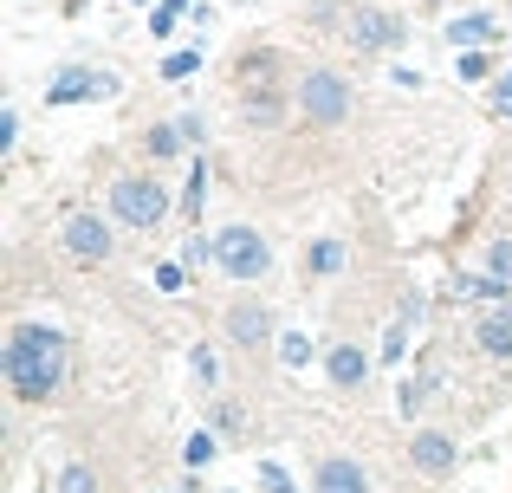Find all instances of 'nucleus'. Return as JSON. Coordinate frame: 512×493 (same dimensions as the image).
<instances>
[{"label":"nucleus","mask_w":512,"mask_h":493,"mask_svg":"<svg viewBox=\"0 0 512 493\" xmlns=\"http://www.w3.org/2000/svg\"><path fill=\"white\" fill-rule=\"evenodd\" d=\"M59 247L72 253L78 266H111L117 260V234L104 215H91V208H72V215L59 221Z\"/></svg>","instance_id":"8"},{"label":"nucleus","mask_w":512,"mask_h":493,"mask_svg":"<svg viewBox=\"0 0 512 493\" xmlns=\"http://www.w3.org/2000/svg\"><path fill=\"white\" fill-rule=\"evenodd\" d=\"M201 72V52H169L163 59V78H195Z\"/></svg>","instance_id":"27"},{"label":"nucleus","mask_w":512,"mask_h":493,"mask_svg":"<svg viewBox=\"0 0 512 493\" xmlns=\"http://www.w3.org/2000/svg\"><path fill=\"white\" fill-rule=\"evenodd\" d=\"M221 331H227V344L234 351H247V357H266L279 344V318H273V305L266 299H227V312H221Z\"/></svg>","instance_id":"7"},{"label":"nucleus","mask_w":512,"mask_h":493,"mask_svg":"<svg viewBox=\"0 0 512 493\" xmlns=\"http://www.w3.org/2000/svg\"><path fill=\"white\" fill-rule=\"evenodd\" d=\"M454 72H461V85H480V78L493 72V59H487V46H474V52H461L454 59Z\"/></svg>","instance_id":"25"},{"label":"nucleus","mask_w":512,"mask_h":493,"mask_svg":"<svg viewBox=\"0 0 512 493\" xmlns=\"http://www.w3.org/2000/svg\"><path fill=\"white\" fill-rule=\"evenodd\" d=\"M104 202H111V215L124 221V228H137V234H156L169 221V189H163V176H117L111 189H104Z\"/></svg>","instance_id":"4"},{"label":"nucleus","mask_w":512,"mask_h":493,"mask_svg":"<svg viewBox=\"0 0 512 493\" xmlns=\"http://www.w3.org/2000/svg\"><path fill=\"white\" fill-rule=\"evenodd\" d=\"M467 344H474L487 364H512V299L506 305H480L474 325H467Z\"/></svg>","instance_id":"10"},{"label":"nucleus","mask_w":512,"mask_h":493,"mask_svg":"<svg viewBox=\"0 0 512 493\" xmlns=\"http://www.w3.org/2000/svg\"><path fill=\"white\" fill-rule=\"evenodd\" d=\"M279 364L305 370V364H312V338H305V331H279Z\"/></svg>","instance_id":"21"},{"label":"nucleus","mask_w":512,"mask_h":493,"mask_svg":"<svg viewBox=\"0 0 512 493\" xmlns=\"http://www.w3.org/2000/svg\"><path fill=\"white\" fill-rule=\"evenodd\" d=\"M117 85L124 78L111 65H59L46 78V104H104V98H117Z\"/></svg>","instance_id":"9"},{"label":"nucleus","mask_w":512,"mask_h":493,"mask_svg":"<svg viewBox=\"0 0 512 493\" xmlns=\"http://www.w3.org/2000/svg\"><path fill=\"white\" fill-rule=\"evenodd\" d=\"M441 39H448L454 52H474V46H500V39H506V26H500V13L474 7V13H454V20L441 26Z\"/></svg>","instance_id":"13"},{"label":"nucleus","mask_w":512,"mask_h":493,"mask_svg":"<svg viewBox=\"0 0 512 493\" xmlns=\"http://www.w3.org/2000/svg\"><path fill=\"white\" fill-rule=\"evenodd\" d=\"M156 286H163V292H175V286H182V266H175V260H163V266H156Z\"/></svg>","instance_id":"33"},{"label":"nucleus","mask_w":512,"mask_h":493,"mask_svg":"<svg viewBox=\"0 0 512 493\" xmlns=\"http://www.w3.org/2000/svg\"><path fill=\"white\" fill-rule=\"evenodd\" d=\"M195 377L208 383V390H214V383H221V357H214L208 344H195Z\"/></svg>","instance_id":"29"},{"label":"nucleus","mask_w":512,"mask_h":493,"mask_svg":"<svg viewBox=\"0 0 512 493\" xmlns=\"http://www.w3.org/2000/svg\"><path fill=\"white\" fill-rule=\"evenodd\" d=\"M188 7H195V0H163V7H150V33H156V39H169V33H175V20H182Z\"/></svg>","instance_id":"24"},{"label":"nucleus","mask_w":512,"mask_h":493,"mask_svg":"<svg viewBox=\"0 0 512 493\" xmlns=\"http://www.w3.org/2000/svg\"><path fill=\"white\" fill-rule=\"evenodd\" d=\"M260 487H266V493H299V487H292V474L279 468V461H260Z\"/></svg>","instance_id":"28"},{"label":"nucleus","mask_w":512,"mask_h":493,"mask_svg":"<svg viewBox=\"0 0 512 493\" xmlns=\"http://www.w3.org/2000/svg\"><path fill=\"white\" fill-rule=\"evenodd\" d=\"M214 455H221V442H214V429H195V435H188V448H182V461H188V468H208Z\"/></svg>","instance_id":"23"},{"label":"nucleus","mask_w":512,"mask_h":493,"mask_svg":"<svg viewBox=\"0 0 512 493\" xmlns=\"http://www.w3.org/2000/svg\"><path fill=\"white\" fill-rule=\"evenodd\" d=\"M461 299H474V305H506V299H512V279H500V273H467V279H461Z\"/></svg>","instance_id":"18"},{"label":"nucleus","mask_w":512,"mask_h":493,"mask_svg":"<svg viewBox=\"0 0 512 493\" xmlns=\"http://www.w3.org/2000/svg\"><path fill=\"white\" fill-rule=\"evenodd\" d=\"M214 266L227 279H240V286H253V279L273 273V241L260 228H221L214 234Z\"/></svg>","instance_id":"6"},{"label":"nucleus","mask_w":512,"mask_h":493,"mask_svg":"<svg viewBox=\"0 0 512 493\" xmlns=\"http://www.w3.org/2000/svg\"><path fill=\"white\" fill-rule=\"evenodd\" d=\"M350 111H357V91H350L344 72H331V65L299 72V117L312 130H338V124H350Z\"/></svg>","instance_id":"3"},{"label":"nucleus","mask_w":512,"mask_h":493,"mask_svg":"<svg viewBox=\"0 0 512 493\" xmlns=\"http://www.w3.org/2000/svg\"><path fill=\"white\" fill-rule=\"evenodd\" d=\"M234 98H240L247 130L273 137V130L299 111V78L286 85V59H279V52H247V59H240V72H234Z\"/></svg>","instance_id":"2"},{"label":"nucleus","mask_w":512,"mask_h":493,"mask_svg":"<svg viewBox=\"0 0 512 493\" xmlns=\"http://www.w3.org/2000/svg\"><path fill=\"white\" fill-rule=\"evenodd\" d=\"M409 461H415V474H428V481H448L454 461H461V448H454V435H448V429H415Z\"/></svg>","instance_id":"12"},{"label":"nucleus","mask_w":512,"mask_h":493,"mask_svg":"<svg viewBox=\"0 0 512 493\" xmlns=\"http://www.w3.org/2000/svg\"><path fill=\"white\" fill-rule=\"evenodd\" d=\"M312 493H370V474L350 455H318L312 461Z\"/></svg>","instance_id":"14"},{"label":"nucleus","mask_w":512,"mask_h":493,"mask_svg":"<svg viewBox=\"0 0 512 493\" xmlns=\"http://www.w3.org/2000/svg\"><path fill=\"white\" fill-rule=\"evenodd\" d=\"M59 493H98V468H85V461H65V468H59Z\"/></svg>","instance_id":"22"},{"label":"nucleus","mask_w":512,"mask_h":493,"mask_svg":"<svg viewBox=\"0 0 512 493\" xmlns=\"http://www.w3.org/2000/svg\"><path fill=\"white\" fill-rule=\"evenodd\" d=\"M182 150H195V143H188V130H182V117H175V124H150V130H143V156H150L156 169L175 163Z\"/></svg>","instance_id":"16"},{"label":"nucleus","mask_w":512,"mask_h":493,"mask_svg":"<svg viewBox=\"0 0 512 493\" xmlns=\"http://www.w3.org/2000/svg\"><path fill=\"white\" fill-rule=\"evenodd\" d=\"M201 195H208V156H195V163H188V189H182V202H175V208L195 221L201 215Z\"/></svg>","instance_id":"20"},{"label":"nucleus","mask_w":512,"mask_h":493,"mask_svg":"<svg viewBox=\"0 0 512 493\" xmlns=\"http://www.w3.org/2000/svg\"><path fill=\"white\" fill-rule=\"evenodd\" d=\"M344 20H350L344 0H312V26H325V33H344Z\"/></svg>","instance_id":"26"},{"label":"nucleus","mask_w":512,"mask_h":493,"mask_svg":"<svg viewBox=\"0 0 512 493\" xmlns=\"http://www.w3.org/2000/svg\"><path fill=\"white\" fill-rule=\"evenodd\" d=\"M428 403H435V364H422L415 377H402V390H396V409H402V416H422Z\"/></svg>","instance_id":"17"},{"label":"nucleus","mask_w":512,"mask_h":493,"mask_svg":"<svg viewBox=\"0 0 512 493\" xmlns=\"http://www.w3.org/2000/svg\"><path fill=\"white\" fill-rule=\"evenodd\" d=\"M493 117H512V65H506V72H500V85H493Z\"/></svg>","instance_id":"30"},{"label":"nucleus","mask_w":512,"mask_h":493,"mask_svg":"<svg viewBox=\"0 0 512 493\" xmlns=\"http://www.w3.org/2000/svg\"><path fill=\"white\" fill-rule=\"evenodd\" d=\"M344 260H350V247H344V241H331V234H325V241H305V273H312V279L338 273Z\"/></svg>","instance_id":"19"},{"label":"nucleus","mask_w":512,"mask_h":493,"mask_svg":"<svg viewBox=\"0 0 512 493\" xmlns=\"http://www.w3.org/2000/svg\"><path fill=\"white\" fill-rule=\"evenodd\" d=\"M409 39V20L396 7H376V0H350V20H344V46L363 52V59H383Z\"/></svg>","instance_id":"5"},{"label":"nucleus","mask_w":512,"mask_h":493,"mask_svg":"<svg viewBox=\"0 0 512 493\" xmlns=\"http://www.w3.org/2000/svg\"><path fill=\"white\" fill-rule=\"evenodd\" d=\"M487 273L512 279V241H493V247H487Z\"/></svg>","instance_id":"31"},{"label":"nucleus","mask_w":512,"mask_h":493,"mask_svg":"<svg viewBox=\"0 0 512 493\" xmlns=\"http://www.w3.org/2000/svg\"><path fill=\"white\" fill-rule=\"evenodd\" d=\"M20 143V111H0V150H13Z\"/></svg>","instance_id":"32"},{"label":"nucleus","mask_w":512,"mask_h":493,"mask_svg":"<svg viewBox=\"0 0 512 493\" xmlns=\"http://www.w3.org/2000/svg\"><path fill=\"white\" fill-rule=\"evenodd\" d=\"M370 364H376V357L363 351L357 338H331L325 344V377H331V390H344V396L370 383Z\"/></svg>","instance_id":"11"},{"label":"nucleus","mask_w":512,"mask_h":493,"mask_svg":"<svg viewBox=\"0 0 512 493\" xmlns=\"http://www.w3.org/2000/svg\"><path fill=\"white\" fill-rule=\"evenodd\" d=\"M415 318H422V299H402V312L389 318L383 344H376V357H383V364H402V357H409V331H415Z\"/></svg>","instance_id":"15"},{"label":"nucleus","mask_w":512,"mask_h":493,"mask_svg":"<svg viewBox=\"0 0 512 493\" xmlns=\"http://www.w3.org/2000/svg\"><path fill=\"white\" fill-rule=\"evenodd\" d=\"M65 370H72V338L59 325H39V318H20L0 344V383H7L13 403H52L65 390Z\"/></svg>","instance_id":"1"},{"label":"nucleus","mask_w":512,"mask_h":493,"mask_svg":"<svg viewBox=\"0 0 512 493\" xmlns=\"http://www.w3.org/2000/svg\"><path fill=\"white\" fill-rule=\"evenodd\" d=\"M137 7H150V0H137Z\"/></svg>","instance_id":"34"}]
</instances>
